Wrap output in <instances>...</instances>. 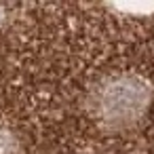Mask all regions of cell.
I'll list each match as a JSON object with an SVG mask.
<instances>
[{"label":"cell","mask_w":154,"mask_h":154,"mask_svg":"<svg viewBox=\"0 0 154 154\" xmlns=\"http://www.w3.org/2000/svg\"><path fill=\"white\" fill-rule=\"evenodd\" d=\"M148 99L150 91L146 82L131 76H122L114 78L112 82L99 89L97 110L103 116V120L114 125H127L141 116V112L148 106Z\"/></svg>","instance_id":"6da1fadb"}]
</instances>
